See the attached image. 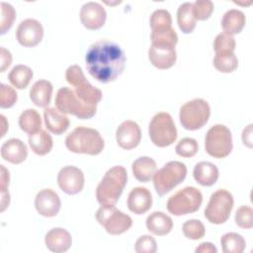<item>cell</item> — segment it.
Wrapping results in <instances>:
<instances>
[{"label": "cell", "instance_id": "f6af8a7d", "mask_svg": "<svg viewBox=\"0 0 253 253\" xmlns=\"http://www.w3.org/2000/svg\"><path fill=\"white\" fill-rule=\"evenodd\" d=\"M0 168H1V178H0L1 192H6L9 186L10 175H9V171L4 167V165H0Z\"/></svg>", "mask_w": 253, "mask_h": 253}, {"label": "cell", "instance_id": "c3c4849f", "mask_svg": "<svg viewBox=\"0 0 253 253\" xmlns=\"http://www.w3.org/2000/svg\"><path fill=\"white\" fill-rule=\"evenodd\" d=\"M10 204V194L8 191L1 192V211H4Z\"/></svg>", "mask_w": 253, "mask_h": 253}, {"label": "cell", "instance_id": "e0dca14e", "mask_svg": "<svg viewBox=\"0 0 253 253\" xmlns=\"http://www.w3.org/2000/svg\"><path fill=\"white\" fill-rule=\"evenodd\" d=\"M116 139L119 146L124 149L135 148L141 140L139 126L130 120L123 122L116 130Z\"/></svg>", "mask_w": 253, "mask_h": 253}, {"label": "cell", "instance_id": "4316f807", "mask_svg": "<svg viewBox=\"0 0 253 253\" xmlns=\"http://www.w3.org/2000/svg\"><path fill=\"white\" fill-rule=\"evenodd\" d=\"M131 170L137 181L145 183L153 177L156 171V162L148 156H141L132 162Z\"/></svg>", "mask_w": 253, "mask_h": 253}, {"label": "cell", "instance_id": "836d02e7", "mask_svg": "<svg viewBox=\"0 0 253 253\" xmlns=\"http://www.w3.org/2000/svg\"><path fill=\"white\" fill-rule=\"evenodd\" d=\"M151 42H166L172 45L177 44L178 36L172 27H160L151 32Z\"/></svg>", "mask_w": 253, "mask_h": 253}, {"label": "cell", "instance_id": "e575fe53", "mask_svg": "<svg viewBox=\"0 0 253 253\" xmlns=\"http://www.w3.org/2000/svg\"><path fill=\"white\" fill-rule=\"evenodd\" d=\"M182 231H183V234L188 239L198 240L204 237L206 233V228L201 220L189 219L183 223Z\"/></svg>", "mask_w": 253, "mask_h": 253}, {"label": "cell", "instance_id": "d590c367", "mask_svg": "<svg viewBox=\"0 0 253 253\" xmlns=\"http://www.w3.org/2000/svg\"><path fill=\"white\" fill-rule=\"evenodd\" d=\"M198 149H199L198 141L192 137H184L180 139L175 147L176 153L179 156H182L185 158L195 156L198 152Z\"/></svg>", "mask_w": 253, "mask_h": 253}, {"label": "cell", "instance_id": "4dcf8cb0", "mask_svg": "<svg viewBox=\"0 0 253 253\" xmlns=\"http://www.w3.org/2000/svg\"><path fill=\"white\" fill-rule=\"evenodd\" d=\"M20 128L29 134H32L41 129L42 118L40 113L35 109H27L22 112L19 117Z\"/></svg>", "mask_w": 253, "mask_h": 253}, {"label": "cell", "instance_id": "2e32d148", "mask_svg": "<svg viewBox=\"0 0 253 253\" xmlns=\"http://www.w3.org/2000/svg\"><path fill=\"white\" fill-rule=\"evenodd\" d=\"M107 19L105 8L98 2H87L80 9V20L88 30H98L102 28Z\"/></svg>", "mask_w": 253, "mask_h": 253}, {"label": "cell", "instance_id": "f546056e", "mask_svg": "<svg viewBox=\"0 0 253 253\" xmlns=\"http://www.w3.org/2000/svg\"><path fill=\"white\" fill-rule=\"evenodd\" d=\"M33 70L24 64L15 65L8 74L10 83L17 89H25L33 78Z\"/></svg>", "mask_w": 253, "mask_h": 253}, {"label": "cell", "instance_id": "681fc988", "mask_svg": "<svg viewBox=\"0 0 253 253\" xmlns=\"http://www.w3.org/2000/svg\"><path fill=\"white\" fill-rule=\"evenodd\" d=\"M0 119H1V137H3L4 135H5V132H6V130L8 129V123H7V121H6V118L3 116V115H1L0 116Z\"/></svg>", "mask_w": 253, "mask_h": 253}, {"label": "cell", "instance_id": "ffe728a7", "mask_svg": "<svg viewBox=\"0 0 253 253\" xmlns=\"http://www.w3.org/2000/svg\"><path fill=\"white\" fill-rule=\"evenodd\" d=\"M44 242L46 248L49 251L62 253L70 248L72 244V238L66 229L62 227H55L46 232L44 236Z\"/></svg>", "mask_w": 253, "mask_h": 253}, {"label": "cell", "instance_id": "6da1fadb", "mask_svg": "<svg viewBox=\"0 0 253 253\" xmlns=\"http://www.w3.org/2000/svg\"><path fill=\"white\" fill-rule=\"evenodd\" d=\"M88 72L97 81L109 83L115 81L124 71L126 54L115 42L99 40L92 43L85 55Z\"/></svg>", "mask_w": 253, "mask_h": 253}, {"label": "cell", "instance_id": "52a82bcc", "mask_svg": "<svg viewBox=\"0 0 253 253\" xmlns=\"http://www.w3.org/2000/svg\"><path fill=\"white\" fill-rule=\"evenodd\" d=\"M65 79L74 88V93L82 101L97 107L103 97L102 91L90 84L79 65H70L65 71Z\"/></svg>", "mask_w": 253, "mask_h": 253}, {"label": "cell", "instance_id": "d6986e66", "mask_svg": "<svg viewBox=\"0 0 253 253\" xmlns=\"http://www.w3.org/2000/svg\"><path fill=\"white\" fill-rule=\"evenodd\" d=\"M152 206V196L145 187L133 188L127 197V208L135 214H143Z\"/></svg>", "mask_w": 253, "mask_h": 253}, {"label": "cell", "instance_id": "f35d334b", "mask_svg": "<svg viewBox=\"0 0 253 253\" xmlns=\"http://www.w3.org/2000/svg\"><path fill=\"white\" fill-rule=\"evenodd\" d=\"M16 18L14 7L6 2H1V35H4L11 29Z\"/></svg>", "mask_w": 253, "mask_h": 253}, {"label": "cell", "instance_id": "1f68e13d", "mask_svg": "<svg viewBox=\"0 0 253 253\" xmlns=\"http://www.w3.org/2000/svg\"><path fill=\"white\" fill-rule=\"evenodd\" d=\"M220 244L224 253H242L246 247L245 239L236 232L223 234L220 238Z\"/></svg>", "mask_w": 253, "mask_h": 253}, {"label": "cell", "instance_id": "7402d4cb", "mask_svg": "<svg viewBox=\"0 0 253 253\" xmlns=\"http://www.w3.org/2000/svg\"><path fill=\"white\" fill-rule=\"evenodd\" d=\"M43 119L46 128L53 134L59 135L69 127L70 122L68 117L55 108H45Z\"/></svg>", "mask_w": 253, "mask_h": 253}, {"label": "cell", "instance_id": "44dd1931", "mask_svg": "<svg viewBox=\"0 0 253 253\" xmlns=\"http://www.w3.org/2000/svg\"><path fill=\"white\" fill-rule=\"evenodd\" d=\"M1 156L10 163L20 164L28 156L27 145L19 138H10L1 145Z\"/></svg>", "mask_w": 253, "mask_h": 253}, {"label": "cell", "instance_id": "ac0fdd59", "mask_svg": "<svg viewBox=\"0 0 253 253\" xmlns=\"http://www.w3.org/2000/svg\"><path fill=\"white\" fill-rule=\"evenodd\" d=\"M37 211L45 217L55 216L61 207V202L57 193L51 189L41 190L35 198Z\"/></svg>", "mask_w": 253, "mask_h": 253}, {"label": "cell", "instance_id": "3957f363", "mask_svg": "<svg viewBox=\"0 0 253 253\" xmlns=\"http://www.w3.org/2000/svg\"><path fill=\"white\" fill-rule=\"evenodd\" d=\"M65 146L74 153L98 155L104 149L105 142L97 129L77 126L66 136Z\"/></svg>", "mask_w": 253, "mask_h": 253}, {"label": "cell", "instance_id": "7c38bea8", "mask_svg": "<svg viewBox=\"0 0 253 253\" xmlns=\"http://www.w3.org/2000/svg\"><path fill=\"white\" fill-rule=\"evenodd\" d=\"M96 219L112 235L125 233L132 225L131 217L115 206H101L96 212Z\"/></svg>", "mask_w": 253, "mask_h": 253}, {"label": "cell", "instance_id": "8d00e7d4", "mask_svg": "<svg viewBox=\"0 0 253 253\" xmlns=\"http://www.w3.org/2000/svg\"><path fill=\"white\" fill-rule=\"evenodd\" d=\"M235 223L245 229L252 228L253 226V210L249 206H241L237 209L234 216Z\"/></svg>", "mask_w": 253, "mask_h": 253}, {"label": "cell", "instance_id": "bcb514c9", "mask_svg": "<svg viewBox=\"0 0 253 253\" xmlns=\"http://www.w3.org/2000/svg\"><path fill=\"white\" fill-rule=\"evenodd\" d=\"M197 253L201 252V253H216L217 252V249L216 247L211 243V242H203L201 243L195 250Z\"/></svg>", "mask_w": 253, "mask_h": 253}, {"label": "cell", "instance_id": "5b68a950", "mask_svg": "<svg viewBox=\"0 0 253 253\" xmlns=\"http://www.w3.org/2000/svg\"><path fill=\"white\" fill-rule=\"evenodd\" d=\"M187 175V167L180 161H169L162 168L155 171L153 185L159 196H164L182 183Z\"/></svg>", "mask_w": 253, "mask_h": 253}, {"label": "cell", "instance_id": "9c48e42d", "mask_svg": "<svg viewBox=\"0 0 253 253\" xmlns=\"http://www.w3.org/2000/svg\"><path fill=\"white\" fill-rule=\"evenodd\" d=\"M203 202V195L196 187H185L167 201V210L174 215H185L197 211Z\"/></svg>", "mask_w": 253, "mask_h": 253}, {"label": "cell", "instance_id": "4fadbf2b", "mask_svg": "<svg viewBox=\"0 0 253 253\" xmlns=\"http://www.w3.org/2000/svg\"><path fill=\"white\" fill-rule=\"evenodd\" d=\"M16 38L23 46H36L43 38V27L40 21L28 18L19 24L16 30Z\"/></svg>", "mask_w": 253, "mask_h": 253}, {"label": "cell", "instance_id": "ab89813d", "mask_svg": "<svg viewBox=\"0 0 253 253\" xmlns=\"http://www.w3.org/2000/svg\"><path fill=\"white\" fill-rule=\"evenodd\" d=\"M149 24L151 30L160 27H172L171 14L165 9H157L151 14Z\"/></svg>", "mask_w": 253, "mask_h": 253}, {"label": "cell", "instance_id": "603a6c76", "mask_svg": "<svg viewBox=\"0 0 253 253\" xmlns=\"http://www.w3.org/2000/svg\"><path fill=\"white\" fill-rule=\"evenodd\" d=\"M193 176L196 182L200 185L210 187L217 181L219 172L213 163L209 161H201L195 165Z\"/></svg>", "mask_w": 253, "mask_h": 253}, {"label": "cell", "instance_id": "d6a6232c", "mask_svg": "<svg viewBox=\"0 0 253 253\" xmlns=\"http://www.w3.org/2000/svg\"><path fill=\"white\" fill-rule=\"evenodd\" d=\"M212 62L215 69L222 73L233 72L238 66V59L232 51H222L215 53Z\"/></svg>", "mask_w": 253, "mask_h": 253}, {"label": "cell", "instance_id": "ba28073f", "mask_svg": "<svg viewBox=\"0 0 253 253\" xmlns=\"http://www.w3.org/2000/svg\"><path fill=\"white\" fill-rule=\"evenodd\" d=\"M210 116L211 107L206 100L201 98L185 103L179 113L180 123L188 130H197L203 127L208 123Z\"/></svg>", "mask_w": 253, "mask_h": 253}, {"label": "cell", "instance_id": "8fae6325", "mask_svg": "<svg viewBox=\"0 0 253 253\" xmlns=\"http://www.w3.org/2000/svg\"><path fill=\"white\" fill-rule=\"evenodd\" d=\"M233 208V197L225 189H219L211 194L207 208L205 217L211 223H224L230 216Z\"/></svg>", "mask_w": 253, "mask_h": 253}, {"label": "cell", "instance_id": "ee69618b", "mask_svg": "<svg viewBox=\"0 0 253 253\" xmlns=\"http://www.w3.org/2000/svg\"><path fill=\"white\" fill-rule=\"evenodd\" d=\"M12 63V54L5 47H0V71L4 72Z\"/></svg>", "mask_w": 253, "mask_h": 253}, {"label": "cell", "instance_id": "484cf974", "mask_svg": "<svg viewBox=\"0 0 253 253\" xmlns=\"http://www.w3.org/2000/svg\"><path fill=\"white\" fill-rule=\"evenodd\" d=\"M246 18L242 11L237 9L227 10L221 19V27L225 34L236 35L239 34L245 26Z\"/></svg>", "mask_w": 253, "mask_h": 253}, {"label": "cell", "instance_id": "277c9868", "mask_svg": "<svg viewBox=\"0 0 253 253\" xmlns=\"http://www.w3.org/2000/svg\"><path fill=\"white\" fill-rule=\"evenodd\" d=\"M55 107L63 114H69L81 120H88L95 116L97 107L82 101L69 87L58 89L55 95Z\"/></svg>", "mask_w": 253, "mask_h": 253}, {"label": "cell", "instance_id": "30bf717a", "mask_svg": "<svg viewBox=\"0 0 253 253\" xmlns=\"http://www.w3.org/2000/svg\"><path fill=\"white\" fill-rule=\"evenodd\" d=\"M205 147L209 155L214 158H224L232 150L231 131L224 125L212 126L206 134Z\"/></svg>", "mask_w": 253, "mask_h": 253}, {"label": "cell", "instance_id": "5bb4252c", "mask_svg": "<svg viewBox=\"0 0 253 253\" xmlns=\"http://www.w3.org/2000/svg\"><path fill=\"white\" fill-rule=\"evenodd\" d=\"M83 172L72 165L61 168L57 174V184L62 192L67 195H76L80 193L84 187Z\"/></svg>", "mask_w": 253, "mask_h": 253}, {"label": "cell", "instance_id": "74e56055", "mask_svg": "<svg viewBox=\"0 0 253 253\" xmlns=\"http://www.w3.org/2000/svg\"><path fill=\"white\" fill-rule=\"evenodd\" d=\"M213 11V3L211 0H197L193 3V14L196 20H208Z\"/></svg>", "mask_w": 253, "mask_h": 253}, {"label": "cell", "instance_id": "60d3db41", "mask_svg": "<svg viewBox=\"0 0 253 253\" xmlns=\"http://www.w3.org/2000/svg\"><path fill=\"white\" fill-rule=\"evenodd\" d=\"M235 40L232 36L225 33L218 34L213 41V49L215 53L222 51H234L235 49Z\"/></svg>", "mask_w": 253, "mask_h": 253}, {"label": "cell", "instance_id": "d4e9b609", "mask_svg": "<svg viewBox=\"0 0 253 253\" xmlns=\"http://www.w3.org/2000/svg\"><path fill=\"white\" fill-rule=\"evenodd\" d=\"M146 228L154 235L163 236L172 230L173 220L163 211H153L146 218Z\"/></svg>", "mask_w": 253, "mask_h": 253}, {"label": "cell", "instance_id": "b9f144b4", "mask_svg": "<svg viewBox=\"0 0 253 253\" xmlns=\"http://www.w3.org/2000/svg\"><path fill=\"white\" fill-rule=\"evenodd\" d=\"M18 99V94L15 89L4 83L0 84V107L8 109L15 105Z\"/></svg>", "mask_w": 253, "mask_h": 253}, {"label": "cell", "instance_id": "7a4b0ae2", "mask_svg": "<svg viewBox=\"0 0 253 253\" xmlns=\"http://www.w3.org/2000/svg\"><path fill=\"white\" fill-rule=\"evenodd\" d=\"M127 182V173L123 166L110 168L96 189V198L101 206H115Z\"/></svg>", "mask_w": 253, "mask_h": 253}, {"label": "cell", "instance_id": "8992f818", "mask_svg": "<svg viewBox=\"0 0 253 253\" xmlns=\"http://www.w3.org/2000/svg\"><path fill=\"white\" fill-rule=\"evenodd\" d=\"M148 133L151 141L158 147L171 145L177 138V128L172 116L166 112H159L149 123Z\"/></svg>", "mask_w": 253, "mask_h": 253}, {"label": "cell", "instance_id": "f1b7e54d", "mask_svg": "<svg viewBox=\"0 0 253 253\" xmlns=\"http://www.w3.org/2000/svg\"><path fill=\"white\" fill-rule=\"evenodd\" d=\"M197 20L193 14V3H182L177 10V23L184 34H191L196 28Z\"/></svg>", "mask_w": 253, "mask_h": 253}, {"label": "cell", "instance_id": "7dc6e473", "mask_svg": "<svg viewBox=\"0 0 253 253\" xmlns=\"http://www.w3.org/2000/svg\"><path fill=\"white\" fill-rule=\"evenodd\" d=\"M242 141L248 147H252V125L250 124L246 128L242 131Z\"/></svg>", "mask_w": 253, "mask_h": 253}, {"label": "cell", "instance_id": "9a60e30c", "mask_svg": "<svg viewBox=\"0 0 253 253\" xmlns=\"http://www.w3.org/2000/svg\"><path fill=\"white\" fill-rule=\"evenodd\" d=\"M150 63L158 69H168L172 67L177 59L175 45L166 42H151L148 49Z\"/></svg>", "mask_w": 253, "mask_h": 253}, {"label": "cell", "instance_id": "83f0119b", "mask_svg": "<svg viewBox=\"0 0 253 253\" xmlns=\"http://www.w3.org/2000/svg\"><path fill=\"white\" fill-rule=\"evenodd\" d=\"M28 141L32 150L41 156L49 153L53 146L51 135L46 130L42 128L32 134H29Z\"/></svg>", "mask_w": 253, "mask_h": 253}, {"label": "cell", "instance_id": "cb8c5ba5", "mask_svg": "<svg viewBox=\"0 0 253 253\" xmlns=\"http://www.w3.org/2000/svg\"><path fill=\"white\" fill-rule=\"evenodd\" d=\"M52 90L53 87L50 81L40 79L32 85L30 89V99L36 106L46 108L50 103Z\"/></svg>", "mask_w": 253, "mask_h": 253}, {"label": "cell", "instance_id": "7bdbcfd3", "mask_svg": "<svg viewBox=\"0 0 253 253\" xmlns=\"http://www.w3.org/2000/svg\"><path fill=\"white\" fill-rule=\"evenodd\" d=\"M134 250L137 253H155L157 251L156 240L151 235H142L136 240Z\"/></svg>", "mask_w": 253, "mask_h": 253}]
</instances>
